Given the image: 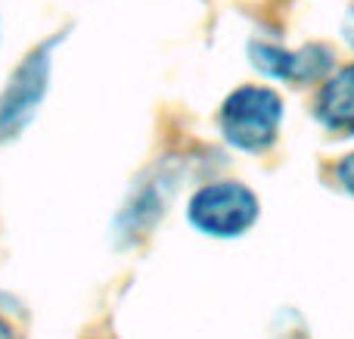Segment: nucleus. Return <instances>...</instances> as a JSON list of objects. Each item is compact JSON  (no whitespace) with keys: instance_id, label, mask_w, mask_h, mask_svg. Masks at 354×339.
I'll use <instances>...</instances> for the list:
<instances>
[{"instance_id":"423d86ee","label":"nucleus","mask_w":354,"mask_h":339,"mask_svg":"<svg viewBox=\"0 0 354 339\" xmlns=\"http://www.w3.org/2000/svg\"><path fill=\"white\" fill-rule=\"evenodd\" d=\"M336 178H339V184H342L345 190H348L351 196H354V153H351V156H345V159L339 162Z\"/></svg>"},{"instance_id":"39448f33","label":"nucleus","mask_w":354,"mask_h":339,"mask_svg":"<svg viewBox=\"0 0 354 339\" xmlns=\"http://www.w3.org/2000/svg\"><path fill=\"white\" fill-rule=\"evenodd\" d=\"M314 116L330 134L354 137V62L324 81L314 100Z\"/></svg>"},{"instance_id":"6e6552de","label":"nucleus","mask_w":354,"mask_h":339,"mask_svg":"<svg viewBox=\"0 0 354 339\" xmlns=\"http://www.w3.org/2000/svg\"><path fill=\"white\" fill-rule=\"evenodd\" d=\"M0 339H16V336H12V330H10V327H6V324H3V321H0Z\"/></svg>"},{"instance_id":"f257e3e1","label":"nucleus","mask_w":354,"mask_h":339,"mask_svg":"<svg viewBox=\"0 0 354 339\" xmlns=\"http://www.w3.org/2000/svg\"><path fill=\"white\" fill-rule=\"evenodd\" d=\"M283 122V100L270 87L245 84L221 106V131L227 143L245 153H261L277 140Z\"/></svg>"},{"instance_id":"f03ea898","label":"nucleus","mask_w":354,"mask_h":339,"mask_svg":"<svg viewBox=\"0 0 354 339\" xmlns=\"http://www.w3.org/2000/svg\"><path fill=\"white\" fill-rule=\"evenodd\" d=\"M193 228L208 237H239L258 218V199L245 184L221 181L208 184L189 199L187 209Z\"/></svg>"},{"instance_id":"7ed1b4c3","label":"nucleus","mask_w":354,"mask_h":339,"mask_svg":"<svg viewBox=\"0 0 354 339\" xmlns=\"http://www.w3.org/2000/svg\"><path fill=\"white\" fill-rule=\"evenodd\" d=\"M56 44H59V37H53L50 44H41L6 81L3 93H0V140H12L35 118L50 84V66H53Z\"/></svg>"},{"instance_id":"20e7f679","label":"nucleus","mask_w":354,"mask_h":339,"mask_svg":"<svg viewBox=\"0 0 354 339\" xmlns=\"http://www.w3.org/2000/svg\"><path fill=\"white\" fill-rule=\"evenodd\" d=\"M252 66L261 75L277 81H289V84H308V81L324 78L333 68L336 56L326 44H308L301 50H283L277 44L252 41L249 44Z\"/></svg>"},{"instance_id":"0eeeda50","label":"nucleus","mask_w":354,"mask_h":339,"mask_svg":"<svg viewBox=\"0 0 354 339\" xmlns=\"http://www.w3.org/2000/svg\"><path fill=\"white\" fill-rule=\"evenodd\" d=\"M342 35H345V41H348V47L354 50V6L348 12H345V22H342Z\"/></svg>"}]
</instances>
